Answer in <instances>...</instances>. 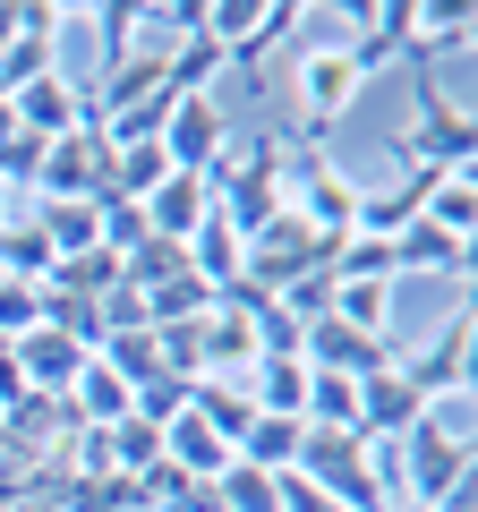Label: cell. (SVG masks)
Instances as JSON below:
<instances>
[{
  "mask_svg": "<svg viewBox=\"0 0 478 512\" xmlns=\"http://www.w3.org/2000/svg\"><path fill=\"white\" fill-rule=\"evenodd\" d=\"M393 495L427 512H478L470 478V402H427V419L393 444Z\"/></svg>",
  "mask_w": 478,
  "mask_h": 512,
  "instance_id": "obj_1",
  "label": "cell"
},
{
  "mask_svg": "<svg viewBox=\"0 0 478 512\" xmlns=\"http://www.w3.org/2000/svg\"><path fill=\"white\" fill-rule=\"evenodd\" d=\"M282 171H291V137H274V128L248 137L239 154H222V171H214V214L239 231V248L282 214Z\"/></svg>",
  "mask_w": 478,
  "mask_h": 512,
  "instance_id": "obj_2",
  "label": "cell"
},
{
  "mask_svg": "<svg viewBox=\"0 0 478 512\" xmlns=\"http://www.w3.org/2000/svg\"><path fill=\"white\" fill-rule=\"evenodd\" d=\"M393 163L402 171H470L478 163V120L436 94V77H419V120L393 128Z\"/></svg>",
  "mask_w": 478,
  "mask_h": 512,
  "instance_id": "obj_3",
  "label": "cell"
},
{
  "mask_svg": "<svg viewBox=\"0 0 478 512\" xmlns=\"http://www.w3.org/2000/svg\"><path fill=\"white\" fill-rule=\"evenodd\" d=\"M308 274H325V239H316L308 222H299L291 205H282V214L265 222V231L248 239V248H239V282H248L257 299H282L291 282H308Z\"/></svg>",
  "mask_w": 478,
  "mask_h": 512,
  "instance_id": "obj_4",
  "label": "cell"
},
{
  "mask_svg": "<svg viewBox=\"0 0 478 512\" xmlns=\"http://www.w3.org/2000/svg\"><path fill=\"white\" fill-rule=\"evenodd\" d=\"M308 18V9H291V0H205L197 9V26H205V43L222 52V69H265V52H274L291 26Z\"/></svg>",
  "mask_w": 478,
  "mask_h": 512,
  "instance_id": "obj_5",
  "label": "cell"
},
{
  "mask_svg": "<svg viewBox=\"0 0 478 512\" xmlns=\"http://www.w3.org/2000/svg\"><path fill=\"white\" fill-rule=\"evenodd\" d=\"M470 350H478V325H470V308H453L436 325V342L427 350H393V367L410 376L419 402H470Z\"/></svg>",
  "mask_w": 478,
  "mask_h": 512,
  "instance_id": "obj_6",
  "label": "cell"
},
{
  "mask_svg": "<svg viewBox=\"0 0 478 512\" xmlns=\"http://www.w3.org/2000/svg\"><path fill=\"white\" fill-rule=\"evenodd\" d=\"M163 163L171 171H197V180H214L222 171V154H231V120H222V103L214 94H171V111H163Z\"/></svg>",
  "mask_w": 478,
  "mask_h": 512,
  "instance_id": "obj_7",
  "label": "cell"
},
{
  "mask_svg": "<svg viewBox=\"0 0 478 512\" xmlns=\"http://www.w3.org/2000/svg\"><path fill=\"white\" fill-rule=\"evenodd\" d=\"M103 163H111V137L94 120H77L69 137H52L35 163V197H103Z\"/></svg>",
  "mask_w": 478,
  "mask_h": 512,
  "instance_id": "obj_8",
  "label": "cell"
},
{
  "mask_svg": "<svg viewBox=\"0 0 478 512\" xmlns=\"http://www.w3.org/2000/svg\"><path fill=\"white\" fill-rule=\"evenodd\" d=\"M359 86H368V77H359V60H350L342 43H308V52H299V111H308V137L325 120H342V111L359 103Z\"/></svg>",
  "mask_w": 478,
  "mask_h": 512,
  "instance_id": "obj_9",
  "label": "cell"
},
{
  "mask_svg": "<svg viewBox=\"0 0 478 512\" xmlns=\"http://www.w3.org/2000/svg\"><path fill=\"white\" fill-rule=\"evenodd\" d=\"M60 9H43V0H18V35H9V52H0V103L18 86H35V77L60 69Z\"/></svg>",
  "mask_w": 478,
  "mask_h": 512,
  "instance_id": "obj_10",
  "label": "cell"
},
{
  "mask_svg": "<svg viewBox=\"0 0 478 512\" xmlns=\"http://www.w3.org/2000/svg\"><path fill=\"white\" fill-rule=\"evenodd\" d=\"M419 419H427V402L410 393L402 367H376V376H359V436H368V444H402Z\"/></svg>",
  "mask_w": 478,
  "mask_h": 512,
  "instance_id": "obj_11",
  "label": "cell"
},
{
  "mask_svg": "<svg viewBox=\"0 0 478 512\" xmlns=\"http://www.w3.org/2000/svg\"><path fill=\"white\" fill-rule=\"evenodd\" d=\"M9 359H18V376L35 384V393H69V384H77V367H86L94 350H86V342H69L60 325H26L18 342H9Z\"/></svg>",
  "mask_w": 478,
  "mask_h": 512,
  "instance_id": "obj_12",
  "label": "cell"
},
{
  "mask_svg": "<svg viewBox=\"0 0 478 512\" xmlns=\"http://www.w3.org/2000/svg\"><path fill=\"white\" fill-rule=\"evenodd\" d=\"M9 120H18L26 137H35V146H52V137H69V128L86 120V94H77L69 77L52 69V77H35V86H18V94H9Z\"/></svg>",
  "mask_w": 478,
  "mask_h": 512,
  "instance_id": "obj_13",
  "label": "cell"
},
{
  "mask_svg": "<svg viewBox=\"0 0 478 512\" xmlns=\"http://www.w3.org/2000/svg\"><path fill=\"white\" fill-rule=\"evenodd\" d=\"M470 9H444V0H410V35H402V60H410V69H436V60H453L461 52V43H470Z\"/></svg>",
  "mask_w": 478,
  "mask_h": 512,
  "instance_id": "obj_14",
  "label": "cell"
},
{
  "mask_svg": "<svg viewBox=\"0 0 478 512\" xmlns=\"http://www.w3.org/2000/svg\"><path fill=\"white\" fill-rule=\"evenodd\" d=\"M137 214H146V231H154V239H180V248H188V231L214 214V180H197V171H171V180L154 188Z\"/></svg>",
  "mask_w": 478,
  "mask_h": 512,
  "instance_id": "obj_15",
  "label": "cell"
},
{
  "mask_svg": "<svg viewBox=\"0 0 478 512\" xmlns=\"http://www.w3.org/2000/svg\"><path fill=\"white\" fill-rule=\"evenodd\" d=\"M239 384H248L257 419H299L308 427V359H257Z\"/></svg>",
  "mask_w": 478,
  "mask_h": 512,
  "instance_id": "obj_16",
  "label": "cell"
},
{
  "mask_svg": "<svg viewBox=\"0 0 478 512\" xmlns=\"http://www.w3.org/2000/svg\"><path fill=\"white\" fill-rule=\"evenodd\" d=\"M393 274H444V282H461V274H470V239L436 231V222H410V231L393 239Z\"/></svg>",
  "mask_w": 478,
  "mask_h": 512,
  "instance_id": "obj_17",
  "label": "cell"
},
{
  "mask_svg": "<svg viewBox=\"0 0 478 512\" xmlns=\"http://www.w3.org/2000/svg\"><path fill=\"white\" fill-rule=\"evenodd\" d=\"M188 419H205V427H214V436L239 453V436H248L257 402H248V384H231V376H197V393H188Z\"/></svg>",
  "mask_w": 478,
  "mask_h": 512,
  "instance_id": "obj_18",
  "label": "cell"
},
{
  "mask_svg": "<svg viewBox=\"0 0 478 512\" xmlns=\"http://www.w3.org/2000/svg\"><path fill=\"white\" fill-rule=\"evenodd\" d=\"M393 291L402 282H333V325H350V333H368V342H393Z\"/></svg>",
  "mask_w": 478,
  "mask_h": 512,
  "instance_id": "obj_19",
  "label": "cell"
},
{
  "mask_svg": "<svg viewBox=\"0 0 478 512\" xmlns=\"http://www.w3.org/2000/svg\"><path fill=\"white\" fill-rule=\"evenodd\" d=\"M60 402L77 410V427H120V419H129V384L111 376L103 359H86V367H77V384L60 393Z\"/></svg>",
  "mask_w": 478,
  "mask_h": 512,
  "instance_id": "obj_20",
  "label": "cell"
},
{
  "mask_svg": "<svg viewBox=\"0 0 478 512\" xmlns=\"http://www.w3.org/2000/svg\"><path fill=\"white\" fill-rule=\"evenodd\" d=\"M188 274H197L205 291H231L239 282V231L222 214H205L197 231H188Z\"/></svg>",
  "mask_w": 478,
  "mask_h": 512,
  "instance_id": "obj_21",
  "label": "cell"
},
{
  "mask_svg": "<svg viewBox=\"0 0 478 512\" xmlns=\"http://www.w3.org/2000/svg\"><path fill=\"white\" fill-rule=\"evenodd\" d=\"M325 282H402L393 274V239H333L325 248Z\"/></svg>",
  "mask_w": 478,
  "mask_h": 512,
  "instance_id": "obj_22",
  "label": "cell"
},
{
  "mask_svg": "<svg viewBox=\"0 0 478 512\" xmlns=\"http://www.w3.org/2000/svg\"><path fill=\"white\" fill-rule=\"evenodd\" d=\"M43 291H60V299H111V291H120V256L86 248V256H69V265H52Z\"/></svg>",
  "mask_w": 478,
  "mask_h": 512,
  "instance_id": "obj_23",
  "label": "cell"
},
{
  "mask_svg": "<svg viewBox=\"0 0 478 512\" xmlns=\"http://www.w3.org/2000/svg\"><path fill=\"white\" fill-rule=\"evenodd\" d=\"M137 308H146V325L163 333V325H197V316H214V291H205L197 274H171V282H154Z\"/></svg>",
  "mask_w": 478,
  "mask_h": 512,
  "instance_id": "obj_24",
  "label": "cell"
},
{
  "mask_svg": "<svg viewBox=\"0 0 478 512\" xmlns=\"http://www.w3.org/2000/svg\"><path fill=\"white\" fill-rule=\"evenodd\" d=\"M171 274H188V248H180V239H154L146 231L129 256H120V291H137V299H146L154 282H171Z\"/></svg>",
  "mask_w": 478,
  "mask_h": 512,
  "instance_id": "obj_25",
  "label": "cell"
},
{
  "mask_svg": "<svg viewBox=\"0 0 478 512\" xmlns=\"http://www.w3.org/2000/svg\"><path fill=\"white\" fill-rule=\"evenodd\" d=\"M214 504L222 512H282V470H248V461H231V470L214 478Z\"/></svg>",
  "mask_w": 478,
  "mask_h": 512,
  "instance_id": "obj_26",
  "label": "cell"
},
{
  "mask_svg": "<svg viewBox=\"0 0 478 512\" xmlns=\"http://www.w3.org/2000/svg\"><path fill=\"white\" fill-rule=\"evenodd\" d=\"M103 444H111V470H120V478H154V470H163V427H146V419L103 427Z\"/></svg>",
  "mask_w": 478,
  "mask_h": 512,
  "instance_id": "obj_27",
  "label": "cell"
},
{
  "mask_svg": "<svg viewBox=\"0 0 478 512\" xmlns=\"http://www.w3.org/2000/svg\"><path fill=\"white\" fill-rule=\"evenodd\" d=\"M299 436H308L299 419H248L239 461H248V470H291V461H299Z\"/></svg>",
  "mask_w": 478,
  "mask_h": 512,
  "instance_id": "obj_28",
  "label": "cell"
},
{
  "mask_svg": "<svg viewBox=\"0 0 478 512\" xmlns=\"http://www.w3.org/2000/svg\"><path fill=\"white\" fill-rule=\"evenodd\" d=\"M214 77H222V52L205 43V26H188L171 43V94H214Z\"/></svg>",
  "mask_w": 478,
  "mask_h": 512,
  "instance_id": "obj_29",
  "label": "cell"
},
{
  "mask_svg": "<svg viewBox=\"0 0 478 512\" xmlns=\"http://www.w3.org/2000/svg\"><path fill=\"white\" fill-rule=\"evenodd\" d=\"M188 393H197L188 376H154V384H137V393H129V419H146V427H171V419L188 410Z\"/></svg>",
  "mask_w": 478,
  "mask_h": 512,
  "instance_id": "obj_30",
  "label": "cell"
},
{
  "mask_svg": "<svg viewBox=\"0 0 478 512\" xmlns=\"http://www.w3.org/2000/svg\"><path fill=\"white\" fill-rule=\"evenodd\" d=\"M35 163H43V146L26 137V128H18V137H0V188H35Z\"/></svg>",
  "mask_w": 478,
  "mask_h": 512,
  "instance_id": "obj_31",
  "label": "cell"
},
{
  "mask_svg": "<svg viewBox=\"0 0 478 512\" xmlns=\"http://www.w3.org/2000/svg\"><path fill=\"white\" fill-rule=\"evenodd\" d=\"M282 308H291L299 325H316V316L333 308V282H325V274H308V282H291V291H282Z\"/></svg>",
  "mask_w": 478,
  "mask_h": 512,
  "instance_id": "obj_32",
  "label": "cell"
},
{
  "mask_svg": "<svg viewBox=\"0 0 478 512\" xmlns=\"http://www.w3.org/2000/svg\"><path fill=\"white\" fill-rule=\"evenodd\" d=\"M282 512H342V504H333L325 487H308L299 470H282Z\"/></svg>",
  "mask_w": 478,
  "mask_h": 512,
  "instance_id": "obj_33",
  "label": "cell"
},
{
  "mask_svg": "<svg viewBox=\"0 0 478 512\" xmlns=\"http://www.w3.org/2000/svg\"><path fill=\"white\" fill-rule=\"evenodd\" d=\"M35 402V384L18 376V359H9V342H0V419H9V410H26Z\"/></svg>",
  "mask_w": 478,
  "mask_h": 512,
  "instance_id": "obj_34",
  "label": "cell"
},
{
  "mask_svg": "<svg viewBox=\"0 0 478 512\" xmlns=\"http://www.w3.org/2000/svg\"><path fill=\"white\" fill-rule=\"evenodd\" d=\"M9 512H52V495H35V487H26V495H18Z\"/></svg>",
  "mask_w": 478,
  "mask_h": 512,
  "instance_id": "obj_35",
  "label": "cell"
},
{
  "mask_svg": "<svg viewBox=\"0 0 478 512\" xmlns=\"http://www.w3.org/2000/svg\"><path fill=\"white\" fill-rule=\"evenodd\" d=\"M0 222H9V188H0Z\"/></svg>",
  "mask_w": 478,
  "mask_h": 512,
  "instance_id": "obj_36",
  "label": "cell"
}]
</instances>
